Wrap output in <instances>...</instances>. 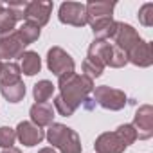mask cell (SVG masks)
I'll list each match as a JSON object with an SVG mask.
<instances>
[{"label": "cell", "instance_id": "cell-1", "mask_svg": "<svg viewBox=\"0 0 153 153\" xmlns=\"http://www.w3.org/2000/svg\"><path fill=\"white\" fill-rule=\"evenodd\" d=\"M59 94L54 97V110L63 115L70 117L94 92V79L87 78L85 74H70L68 78L58 81Z\"/></svg>", "mask_w": 153, "mask_h": 153}, {"label": "cell", "instance_id": "cell-2", "mask_svg": "<svg viewBox=\"0 0 153 153\" xmlns=\"http://www.w3.org/2000/svg\"><path fill=\"white\" fill-rule=\"evenodd\" d=\"M87 9V24L92 27L94 40H105L110 42L117 22L114 20V9L115 2H108V0H90L85 4Z\"/></svg>", "mask_w": 153, "mask_h": 153}, {"label": "cell", "instance_id": "cell-3", "mask_svg": "<svg viewBox=\"0 0 153 153\" xmlns=\"http://www.w3.org/2000/svg\"><path fill=\"white\" fill-rule=\"evenodd\" d=\"M49 144H52L51 148L59 149L61 153H81L83 146H81V139L72 128L61 124V123H52L45 133Z\"/></svg>", "mask_w": 153, "mask_h": 153}, {"label": "cell", "instance_id": "cell-4", "mask_svg": "<svg viewBox=\"0 0 153 153\" xmlns=\"http://www.w3.org/2000/svg\"><path fill=\"white\" fill-rule=\"evenodd\" d=\"M47 67H49V70L58 78V81L68 78L70 74L76 72L74 58L67 51H63L61 47H51L47 51Z\"/></svg>", "mask_w": 153, "mask_h": 153}, {"label": "cell", "instance_id": "cell-5", "mask_svg": "<svg viewBox=\"0 0 153 153\" xmlns=\"http://www.w3.org/2000/svg\"><path fill=\"white\" fill-rule=\"evenodd\" d=\"M92 96H94V101L105 110L119 112V110H123L128 105V96L123 90L108 87V85H101V87L94 88Z\"/></svg>", "mask_w": 153, "mask_h": 153}, {"label": "cell", "instance_id": "cell-6", "mask_svg": "<svg viewBox=\"0 0 153 153\" xmlns=\"http://www.w3.org/2000/svg\"><path fill=\"white\" fill-rule=\"evenodd\" d=\"M58 18L65 25L85 27L87 25V9L81 2H63L58 9Z\"/></svg>", "mask_w": 153, "mask_h": 153}, {"label": "cell", "instance_id": "cell-7", "mask_svg": "<svg viewBox=\"0 0 153 153\" xmlns=\"http://www.w3.org/2000/svg\"><path fill=\"white\" fill-rule=\"evenodd\" d=\"M52 7H54V4L49 2V0H34V2H27L25 13H24V22L33 24V25L42 29L43 25H47V22L51 18V13H52Z\"/></svg>", "mask_w": 153, "mask_h": 153}, {"label": "cell", "instance_id": "cell-8", "mask_svg": "<svg viewBox=\"0 0 153 153\" xmlns=\"http://www.w3.org/2000/svg\"><path fill=\"white\" fill-rule=\"evenodd\" d=\"M140 40H142V38L139 36V33H137V29H135L133 25L124 24V22H117L115 33H114V36H112L110 42H112L115 47H119L123 52L128 54Z\"/></svg>", "mask_w": 153, "mask_h": 153}, {"label": "cell", "instance_id": "cell-9", "mask_svg": "<svg viewBox=\"0 0 153 153\" xmlns=\"http://www.w3.org/2000/svg\"><path fill=\"white\" fill-rule=\"evenodd\" d=\"M131 126L137 131V139L148 140L153 137V106L151 105H142L137 108L133 115Z\"/></svg>", "mask_w": 153, "mask_h": 153}, {"label": "cell", "instance_id": "cell-10", "mask_svg": "<svg viewBox=\"0 0 153 153\" xmlns=\"http://www.w3.org/2000/svg\"><path fill=\"white\" fill-rule=\"evenodd\" d=\"M25 43L20 38L18 31L15 29L9 34L0 36V59H13V58H20L25 52Z\"/></svg>", "mask_w": 153, "mask_h": 153}, {"label": "cell", "instance_id": "cell-11", "mask_svg": "<svg viewBox=\"0 0 153 153\" xmlns=\"http://www.w3.org/2000/svg\"><path fill=\"white\" fill-rule=\"evenodd\" d=\"M16 131V139L20 140V144L27 146V148H33L36 144H40L43 139H45V131L43 128H38L36 124H33L31 121H22L18 123V126L15 128Z\"/></svg>", "mask_w": 153, "mask_h": 153}, {"label": "cell", "instance_id": "cell-12", "mask_svg": "<svg viewBox=\"0 0 153 153\" xmlns=\"http://www.w3.org/2000/svg\"><path fill=\"white\" fill-rule=\"evenodd\" d=\"M126 148L128 146L123 142V139L115 131H105L94 142L96 153H124Z\"/></svg>", "mask_w": 153, "mask_h": 153}, {"label": "cell", "instance_id": "cell-13", "mask_svg": "<svg viewBox=\"0 0 153 153\" xmlns=\"http://www.w3.org/2000/svg\"><path fill=\"white\" fill-rule=\"evenodd\" d=\"M114 49L115 45L112 42H105V40H94L88 47V54L87 58L99 63L101 67H108L110 65V59H112V54H114Z\"/></svg>", "mask_w": 153, "mask_h": 153}, {"label": "cell", "instance_id": "cell-14", "mask_svg": "<svg viewBox=\"0 0 153 153\" xmlns=\"http://www.w3.org/2000/svg\"><path fill=\"white\" fill-rule=\"evenodd\" d=\"M128 63H133L135 67L148 68L153 63V52H151V43L146 40H140L128 54Z\"/></svg>", "mask_w": 153, "mask_h": 153}, {"label": "cell", "instance_id": "cell-15", "mask_svg": "<svg viewBox=\"0 0 153 153\" xmlns=\"http://www.w3.org/2000/svg\"><path fill=\"white\" fill-rule=\"evenodd\" d=\"M31 123L36 124L38 128L51 126L54 123V106L49 103H34L29 110Z\"/></svg>", "mask_w": 153, "mask_h": 153}, {"label": "cell", "instance_id": "cell-16", "mask_svg": "<svg viewBox=\"0 0 153 153\" xmlns=\"http://www.w3.org/2000/svg\"><path fill=\"white\" fill-rule=\"evenodd\" d=\"M20 70L25 76H36L42 70V58L34 51H25L20 56Z\"/></svg>", "mask_w": 153, "mask_h": 153}, {"label": "cell", "instance_id": "cell-17", "mask_svg": "<svg viewBox=\"0 0 153 153\" xmlns=\"http://www.w3.org/2000/svg\"><path fill=\"white\" fill-rule=\"evenodd\" d=\"M18 16L4 4H0V36H4V34H9L15 31L16 24H18Z\"/></svg>", "mask_w": 153, "mask_h": 153}, {"label": "cell", "instance_id": "cell-18", "mask_svg": "<svg viewBox=\"0 0 153 153\" xmlns=\"http://www.w3.org/2000/svg\"><path fill=\"white\" fill-rule=\"evenodd\" d=\"M20 76H22V70H20V65L18 63H15V61L2 63V68H0V85L16 83V81L22 79Z\"/></svg>", "mask_w": 153, "mask_h": 153}, {"label": "cell", "instance_id": "cell-19", "mask_svg": "<svg viewBox=\"0 0 153 153\" xmlns=\"http://www.w3.org/2000/svg\"><path fill=\"white\" fill-rule=\"evenodd\" d=\"M0 92L6 97V101L9 103H20L24 97H25V85L24 81H16V83H11V85H0Z\"/></svg>", "mask_w": 153, "mask_h": 153}, {"label": "cell", "instance_id": "cell-20", "mask_svg": "<svg viewBox=\"0 0 153 153\" xmlns=\"http://www.w3.org/2000/svg\"><path fill=\"white\" fill-rule=\"evenodd\" d=\"M54 88H56V87H54L52 81H49V79L38 81V83L33 87V97H34V101H36V103H47V101L52 97Z\"/></svg>", "mask_w": 153, "mask_h": 153}, {"label": "cell", "instance_id": "cell-21", "mask_svg": "<svg viewBox=\"0 0 153 153\" xmlns=\"http://www.w3.org/2000/svg\"><path fill=\"white\" fill-rule=\"evenodd\" d=\"M18 34H20V38L24 40V43L25 45H31V43H34L38 38H40V27H36V25H33V24H27V22H24L18 29Z\"/></svg>", "mask_w": 153, "mask_h": 153}, {"label": "cell", "instance_id": "cell-22", "mask_svg": "<svg viewBox=\"0 0 153 153\" xmlns=\"http://www.w3.org/2000/svg\"><path fill=\"white\" fill-rule=\"evenodd\" d=\"M115 133L123 139V142H124L126 146H131V144L137 140V131H135V128H133L131 124H121V126L115 130Z\"/></svg>", "mask_w": 153, "mask_h": 153}, {"label": "cell", "instance_id": "cell-23", "mask_svg": "<svg viewBox=\"0 0 153 153\" xmlns=\"http://www.w3.org/2000/svg\"><path fill=\"white\" fill-rule=\"evenodd\" d=\"M16 140V131L11 126H0V148H11Z\"/></svg>", "mask_w": 153, "mask_h": 153}, {"label": "cell", "instance_id": "cell-24", "mask_svg": "<svg viewBox=\"0 0 153 153\" xmlns=\"http://www.w3.org/2000/svg\"><path fill=\"white\" fill-rule=\"evenodd\" d=\"M103 70H105V67H101L99 63H96V61H92L88 58H85V61H83V72H85L87 78L96 79V78H99V76H103Z\"/></svg>", "mask_w": 153, "mask_h": 153}, {"label": "cell", "instance_id": "cell-25", "mask_svg": "<svg viewBox=\"0 0 153 153\" xmlns=\"http://www.w3.org/2000/svg\"><path fill=\"white\" fill-rule=\"evenodd\" d=\"M139 22L144 25V27H151L153 25V4L151 2H146L140 9H139Z\"/></svg>", "mask_w": 153, "mask_h": 153}, {"label": "cell", "instance_id": "cell-26", "mask_svg": "<svg viewBox=\"0 0 153 153\" xmlns=\"http://www.w3.org/2000/svg\"><path fill=\"white\" fill-rule=\"evenodd\" d=\"M2 153H22L18 148H15V146H11V148H6V149H2Z\"/></svg>", "mask_w": 153, "mask_h": 153}, {"label": "cell", "instance_id": "cell-27", "mask_svg": "<svg viewBox=\"0 0 153 153\" xmlns=\"http://www.w3.org/2000/svg\"><path fill=\"white\" fill-rule=\"evenodd\" d=\"M38 153H56V149H54V148H51V146H49V148H42V149H40V151H38Z\"/></svg>", "mask_w": 153, "mask_h": 153}, {"label": "cell", "instance_id": "cell-28", "mask_svg": "<svg viewBox=\"0 0 153 153\" xmlns=\"http://www.w3.org/2000/svg\"><path fill=\"white\" fill-rule=\"evenodd\" d=\"M0 68H2V61H0Z\"/></svg>", "mask_w": 153, "mask_h": 153}]
</instances>
